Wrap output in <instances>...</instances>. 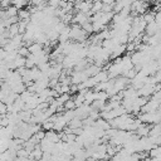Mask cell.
<instances>
[{
  "mask_svg": "<svg viewBox=\"0 0 161 161\" xmlns=\"http://www.w3.org/2000/svg\"><path fill=\"white\" fill-rule=\"evenodd\" d=\"M73 99H74V103H75V106H77V107H80V106L84 103V101H86V97H84V94H82V93H78L77 96H74V97H73Z\"/></svg>",
  "mask_w": 161,
  "mask_h": 161,
  "instance_id": "cell-5",
  "label": "cell"
},
{
  "mask_svg": "<svg viewBox=\"0 0 161 161\" xmlns=\"http://www.w3.org/2000/svg\"><path fill=\"white\" fill-rule=\"evenodd\" d=\"M6 113H8V104L0 101V114H6Z\"/></svg>",
  "mask_w": 161,
  "mask_h": 161,
  "instance_id": "cell-10",
  "label": "cell"
},
{
  "mask_svg": "<svg viewBox=\"0 0 161 161\" xmlns=\"http://www.w3.org/2000/svg\"><path fill=\"white\" fill-rule=\"evenodd\" d=\"M77 1H79V0H77Z\"/></svg>",
  "mask_w": 161,
  "mask_h": 161,
  "instance_id": "cell-12",
  "label": "cell"
},
{
  "mask_svg": "<svg viewBox=\"0 0 161 161\" xmlns=\"http://www.w3.org/2000/svg\"><path fill=\"white\" fill-rule=\"evenodd\" d=\"M87 21H89L88 14L82 13V11H78V13L74 15V18H73V23H74V24H78V25H80V26H82L84 23H87Z\"/></svg>",
  "mask_w": 161,
  "mask_h": 161,
  "instance_id": "cell-1",
  "label": "cell"
},
{
  "mask_svg": "<svg viewBox=\"0 0 161 161\" xmlns=\"http://www.w3.org/2000/svg\"><path fill=\"white\" fill-rule=\"evenodd\" d=\"M5 13H6V16H8V18H10V16H18L19 9H18L16 6L11 5V6H9V8L5 10Z\"/></svg>",
  "mask_w": 161,
  "mask_h": 161,
  "instance_id": "cell-4",
  "label": "cell"
},
{
  "mask_svg": "<svg viewBox=\"0 0 161 161\" xmlns=\"http://www.w3.org/2000/svg\"><path fill=\"white\" fill-rule=\"evenodd\" d=\"M13 5V0H1L0 1V9H4V10H6L9 6H11Z\"/></svg>",
  "mask_w": 161,
  "mask_h": 161,
  "instance_id": "cell-9",
  "label": "cell"
},
{
  "mask_svg": "<svg viewBox=\"0 0 161 161\" xmlns=\"http://www.w3.org/2000/svg\"><path fill=\"white\" fill-rule=\"evenodd\" d=\"M1 84H3V82H1V79H0V88H1Z\"/></svg>",
  "mask_w": 161,
  "mask_h": 161,
  "instance_id": "cell-11",
  "label": "cell"
},
{
  "mask_svg": "<svg viewBox=\"0 0 161 161\" xmlns=\"http://www.w3.org/2000/svg\"><path fill=\"white\" fill-rule=\"evenodd\" d=\"M82 29H83L87 34H92V33H93V24L91 23V20L87 21V23H84V24L82 25Z\"/></svg>",
  "mask_w": 161,
  "mask_h": 161,
  "instance_id": "cell-6",
  "label": "cell"
},
{
  "mask_svg": "<svg viewBox=\"0 0 161 161\" xmlns=\"http://www.w3.org/2000/svg\"><path fill=\"white\" fill-rule=\"evenodd\" d=\"M18 54L21 55V57H25V58H26V57L30 54V52H29L28 47H20V48L18 49Z\"/></svg>",
  "mask_w": 161,
  "mask_h": 161,
  "instance_id": "cell-8",
  "label": "cell"
},
{
  "mask_svg": "<svg viewBox=\"0 0 161 161\" xmlns=\"http://www.w3.org/2000/svg\"><path fill=\"white\" fill-rule=\"evenodd\" d=\"M30 10H28V9H20L19 10V13H18V16H19V19L20 20H29L30 19Z\"/></svg>",
  "mask_w": 161,
  "mask_h": 161,
  "instance_id": "cell-3",
  "label": "cell"
},
{
  "mask_svg": "<svg viewBox=\"0 0 161 161\" xmlns=\"http://www.w3.org/2000/svg\"><path fill=\"white\" fill-rule=\"evenodd\" d=\"M63 106H64V109H75V108H77V106H75L73 98H69Z\"/></svg>",
  "mask_w": 161,
  "mask_h": 161,
  "instance_id": "cell-7",
  "label": "cell"
},
{
  "mask_svg": "<svg viewBox=\"0 0 161 161\" xmlns=\"http://www.w3.org/2000/svg\"><path fill=\"white\" fill-rule=\"evenodd\" d=\"M44 138H47L48 141H50V142H53V143H57V142H59V141H60L59 132H57V131H54V130L47 131V132H45V137H44Z\"/></svg>",
  "mask_w": 161,
  "mask_h": 161,
  "instance_id": "cell-2",
  "label": "cell"
}]
</instances>
